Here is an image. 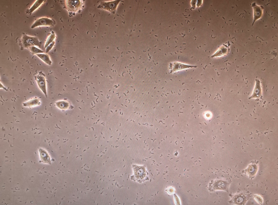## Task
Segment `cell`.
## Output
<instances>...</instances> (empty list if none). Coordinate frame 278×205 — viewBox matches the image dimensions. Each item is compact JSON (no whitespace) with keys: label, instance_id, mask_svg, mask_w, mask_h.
I'll return each instance as SVG.
<instances>
[{"label":"cell","instance_id":"obj_1","mask_svg":"<svg viewBox=\"0 0 278 205\" xmlns=\"http://www.w3.org/2000/svg\"><path fill=\"white\" fill-rule=\"evenodd\" d=\"M20 44L21 47L29 48L32 46H37L41 48V42L36 37H31L24 34L20 41Z\"/></svg>","mask_w":278,"mask_h":205},{"label":"cell","instance_id":"obj_2","mask_svg":"<svg viewBox=\"0 0 278 205\" xmlns=\"http://www.w3.org/2000/svg\"><path fill=\"white\" fill-rule=\"evenodd\" d=\"M35 79L38 84L39 88L42 92H43L46 98H47L46 81L45 74L42 72H40L37 75L35 76Z\"/></svg>","mask_w":278,"mask_h":205},{"label":"cell","instance_id":"obj_3","mask_svg":"<svg viewBox=\"0 0 278 205\" xmlns=\"http://www.w3.org/2000/svg\"><path fill=\"white\" fill-rule=\"evenodd\" d=\"M55 24V21L47 18H42L37 20L31 26L32 28L41 26H52Z\"/></svg>","mask_w":278,"mask_h":205},{"label":"cell","instance_id":"obj_4","mask_svg":"<svg viewBox=\"0 0 278 205\" xmlns=\"http://www.w3.org/2000/svg\"><path fill=\"white\" fill-rule=\"evenodd\" d=\"M256 83L253 94L250 97L253 98H260L261 96V90L260 81L258 79L255 80Z\"/></svg>","mask_w":278,"mask_h":205},{"label":"cell","instance_id":"obj_5","mask_svg":"<svg viewBox=\"0 0 278 205\" xmlns=\"http://www.w3.org/2000/svg\"><path fill=\"white\" fill-rule=\"evenodd\" d=\"M252 7L254 10V21L253 24L255 22L259 19L261 17L262 14L263 7L258 6L255 3L252 4Z\"/></svg>","mask_w":278,"mask_h":205},{"label":"cell","instance_id":"obj_6","mask_svg":"<svg viewBox=\"0 0 278 205\" xmlns=\"http://www.w3.org/2000/svg\"><path fill=\"white\" fill-rule=\"evenodd\" d=\"M229 46L226 45H223L212 57L221 56L226 55L229 51Z\"/></svg>","mask_w":278,"mask_h":205},{"label":"cell","instance_id":"obj_7","mask_svg":"<svg viewBox=\"0 0 278 205\" xmlns=\"http://www.w3.org/2000/svg\"><path fill=\"white\" fill-rule=\"evenodd\" d=\"M39 152L41 159L42 162L50 164V159L47 153L45 150L42 149L39 150Z\"/></svg>","mask_w":278,"mask_h":205},{"label":"cell","instance_id":"obj_8","mask_svg":"<svg viewBox=\"0 0 278 205\" xmlns=\"http://www.w3.org/2000/svg\"><path fill=\"white\" fill-rule=\"evenodd\" d=\"M40 104L41 102L39 99L34 98L24 103L23 105L25 107L31 108L39 105Z\"/></svg>","mask_w":278,"mask_h":205},{"label":"cell","instance_id":"obj_9","mask_svg":"<svg viewBox=\"0 0 278 205\" xmlns=\"http://www.w3.org/2000/svg\"><path fill=\"white\" fill-rule=\"evenodd\" d=\"M172 67L173 69L172 71L174 72L187 68L192 67L195 68L196 67L195 66L187 65L178 63H174L173 65L172 66Z\"/></svg>","mask_w":278,"mask_h":205},{"label":"cell","instance_id":"obj_10","mask_svg":"<svg viewBox=\"0 0 278 205\" xmlns=\"http://www.w3.org/2000/svg\"><path fill=\"white\" fill-rule=\"evenodd\" d=\"M44 1H42V0H38L32 7L28 10L26 12V13L28 14L31 15L34 11Z\"/></svg>","mask_w":278,"mask_h":205},{"label":"cell","instance_id":"obj_11","mask_svg":"<svg viewBox=\"0 0 278 205\" xmlns=\"http://www.w3.org/2000/svg\"><path fill=\"white\" fill-rule=\"evenodd\" d=\"M36 55L41 60L49 65H51L52 62L48 55L45 54H37Z\"/></svg>","mask_w":278,"mask_h":205},{"label":"cell","instance_id":"obj_12","mask_svg":"<svg viewBox=\"0 0 278 205\" xmlns=\"http://www.w3.org/2000/svg\"><path fill=\"white\" fill-rule=\"evenodd\" d=\"M28 49L33 54H36V55L37 54L43 53L44 52V51L37 48L35 46L30 47Z\"/></svg>","mask_w":278,"mask_h":205},{"label":"cell","instance_id":"obj_13","mask_svg":"<svg viewBox=\"0 0 278 205\" xmlns=\"http://www.w3.org/2000/svg\"><path fill=\"white\" fill-rule=\"evenodd\" d=\"M55 38V34H52L48 37L47 42L46 43V45L45 46V48H46L49 45L51 44V43L52 42L53 39H54Z\"/></svg>","mask_w":278,"mask_h":205},{"label":"cell","instance_id":"obj_14","mask_svg":"<svg viewBox=\"0 0 278 205\" xmlns=\"http://www.w3.org/2000/svg\"><path fill=\"white\" fill-rule=\"evenodd\" d=\"M55 42H52L51 44L49 45L46 48V52L48 53L52 49L53 45H54Z\"/></svg>","mask_w":278,"mask_h":205}]
</instances>
